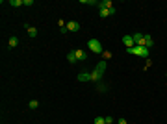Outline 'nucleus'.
Wrapping results in <instances>:
<instances>
[{"label": "nucleus", "instance_id": "10", "mask_svg": "<svg viewBox=\"0 0 167 124\" xmlns=\"http://www.w3.org/2000/svg\"><path fill=\"white\" fill-rule=\"evenodd\" d=\"M143 46H147V48H152V46H154V39H152V35H147V33H145Z\"/></svg>", "mask_w": 167, "mask_h": 124}, {"label": "nucleus", "instance_id": "6", "mask_svg": "<svg viewBox=\"0 0 167 124\" xmlns=\"http://www.w3.org/2000/svg\"><path fill=\"white\" fill-rule=\"evenodd\" d=\"M89 74H91V82H100V80L104 78V74H102V72H99L97 69H93V71H91Z\"/></svg>", "mask_w": 167, "mask_h": 124}, {"label": "nucleus", "instance_id": "23", "mask_svg": "<svg viewBox=\"0 0 167 124\" xmlns=\"http://www.w3.org/2000/svg\"><path fill=\"white\" fill-rule=\"evenodd\" d=\"M165 78H167V74H165Z\"/></svg>", "mask_w": 167, "mask_h": 124}, {"label": "nucleus", "instance_id": "17", "mask_svg": "<svg viewBox=\"0 0 167 124\" xmlns=\"http://www.w3.org/2000/svg\"><path fill=\"white\" fill-rule=\"evenodd\" d=\"M93 124H106V118H104V117H95Z\"/></svg>", "mask_w": 167, "mask_h": 124}, {"label": "nucleus", "instance_id": "5", "mask_svg": "<svg viewBox=\"0 0 167 124\" xmlns=\"http://www.w3.org/2000/svg\"><path fill=\"white\" fill-rule=\"evenodd\" d=\"M132 37H134V43H136V46H143L145 33H132Z\"/></svg>", "mask_w": 167, "mask_h": 124}, {"label": "nucleus", "instance_id": "11", "mask_svg": "<svg viewBox=\"0 0 167 124\" xmlns=\"http://www.w3.org/2000/svg\"><path fill=\"white\" fill-rule=\"evenodd\" d=\"M78 82H91V74L89 72H80L78 74Z\"/></svg>", "mask_w": 167, "mask_h": 124}, {"label": "nucleus", "instance_id": "8", "mask_svg": "<svg viewBox=\"0 0 167 124\" xmlns=\"http://www.w3.org/2000/svg\"><path fill=\"white\" fill-rule=\"evenodd\" d=\"M99 15H100L102 19L110 17V15H115V8H110V9H99Z\"/></svg>", "mask_w": 167, "mask_h": 124}, {"label": "nucleus", "instance_id": "16", "mask_svg": "<svg viewBox=\"0 0 167 124\" xmlns=\"http://www.w3.org/2000/svg\"><path fill=\"white\" fill-rule=\"evenodd\" d=\"M9 6H13V8H21V6H22V0H9Z\"/></svg>", "mask_w": 167, "mask_h": 124}, {"label": "nucleus", "instance_id": "12", "mask_svg": "<svg viewBox=\"0 0 167 124\" xmlns=\"http://www.w3.org/2000/svg\"><path fill=\"white\" fill-rule=\"evenodd\" d=\"M8 44H9V48H15L19 44V37L17 35H11V37L8 39Z\"/></svg>", "mask_w": 167, "mask_h": 124}, {"label": "nucleus", "instance_id": "21", "mask_svg": "<svg viewBox=\"0 0 167 124\" xmlns=\"http://www.w3.org/2000/svg\"><path fill=\"white\" fill-rule=\"evenodd\" d=\"M59 32H61L63 35H65V33H69V30H67V26H65V28H59Z\"/></svg>", "mask_w": 167, "mask_h": 124}, {"label": "nucleus", "instance_id": "2", "mask_svg": "<svg viewBox=\"0 0 167 124\" xmlns=\"http://www.w3.org/2000/svg\"><path fill=\"white\" fill-rule=\"evenodd\" d=\"M87 48H89L93 54H102V52H104V50H102V44H100L99 39H89V41H87Z\"/></svg>", "mask_w": 167, "mask_h": 124}, {"label": "nucleus", "instance_id": "14", "mask_svg": "<svg viewBox=\"0 0 167 124\" xmlns=\"http://www.w3.org/2000/svg\"><path fill=\"white\" fill-rule=\"evenodd\" d=\"M67 61H69V63H73V65H74V63H78V61H76V57H74V52H73V50L67 54Z\"/></svg>", "mask_w": 167, "mask_h": 124}, {"label": "nucleus", "instance_id": "9", "mask_svg": "<svg viewBox=\"0 0 167 124\" xmlns=\"http://www.w3.org/2000/svg\"><path fill=\"white\" fill-rule=\"evenodd\" d=\"M24 28H26V32H28V35H30V37H37V28H35V26L24 24Z\"/></svg>", "mask_w": 167, "mask_h": 124}, {"label": "nucleus", "instance_id": "19", "mask_svg": "<svg viewBox=\"0 0 167 124\" xmlns=\"http://www.w3.org/2000/svg\"><path fill=\"white\" fill-rule=\"evenodd\" d=\"M22 6H34L32 0H22Z\"/></svg>", "mask_w": 167, "mask_h": 124}, {"label": "nucleus", "instance_id": "3", "mask_svg": "<svg viewBox=\"0 0 167 124\" xmlns=\"http://www.w3.org/2000/svg\"><path fill=\"white\" fill-rule=\"evenodd\" d=\"M74 52V57H76V61H85L87 59V52L85 50H80V48H76V50H73Z\"/></svg>", "mask_w": 167, "mask_h": 124}, {"label": "nucleus", "instance_id": "20", "mask_svg": "<svg viewBox=\"0 0 167 124\" xmlns=\"http://www.w3.org/2000/svg\"><path fill=\"white\" fill-rule=\"evenodd\" d=\"M104 118H106V124H111V122H113V117H110V115L104 117Z\"/></svg>", "mask_w": 167, "mask_h": 124}, {"label": "nucleus", "instance_id": "4", "mask_svg": "<svg viewBox=\"0 0 167 124\" xmlns=\"http://www.w3.org/2000/svg\"><path fill=\"white\" fill-rule=\"evenodd\" d=\"M123 44L126 46V50H128V48H132V46H136L134 37H132V35H123Z\"/></svg>", "mask_w": 167, "mask_h": 124}, {"label": "nucleus", "instance_id": "7", "mask_svg": "<svg viewBox=\"0 0 167 124\" xmlns=\"http://www.w3.org/2000/svg\"><path fill=\"white\" fill-rule=\"evenodd\" d=\"M67 30H69V32H78V30H80V22H76V21H67Z\"/></svg>", "mask_w": 167, "mask_h": 124}, {"label": "nucleus", "instance_id": "22", "mask_svg": "<svg viewBox=\"0 0 167 124\" xmlns=\"http://www.w3.org/2000/svg\"><path fill=\"white\" fill-rule=\"evenodd\" d=\"M117 124H128V122H126L124 118H119V121H117Z\"/></svg>", "mask_w": 167, "mask_h": 124}, {"label": "nucleus", "instance_id": "15", "mask_svg": "<svg viewBox=\"0 0 167 124\" xmlns=\"http://www.w3.org/2000/svg\"><path fill=\"white\" fill-rule=\"evenodd\" d=\"M28 107H30V109H37V107H39V102H37V100H30V102H28Z\"/></svg>", "mask_w": 167, "mask_h": 124}, {"label": "nucleus", "instance_id": "18", "mask_svg": "<svg viewBox=\"0 0 167 124\" xmlns=\"http://www.w3.org/2000/svg\"><path fill=\"white\" fill-rule=\"evenodd\" d=\"M102 57H104V61H106V59H111V52L104 50V52H102Z\"/></svg>", "mask_w": 167, "mask_h": 124}, {"label": "nucleus", "instance_id": "1", "mask_svg": "<svg viewBox=\"0 0 167 124\" xmlns=\"http://www.w3.org/2000/svg\"><path fill=\"white\" fill-rule=\"evenodd\" d=\"M126 52L132 54V56H138V57H145V59H149V48H147V46H132V48H128Z\"/></svg>", "mask_w": 167, "mask_h": 124}, {"label": "nucleus", "instance_id": "13", "mask_svg": "<svg viewBox=\"0 0 167 124\" xmlns=\"http://www.w3.org/2000/svg\"><path fill=\"white\" fill-rule=\"evenodd\" d=\"M95 69H97L99 72H102V74H104V72H106V61H104V59H102V61H99V63H97V67H95Z\"/></svg>", "mask_w": 167, "mask_h": 124}]
</instances>
